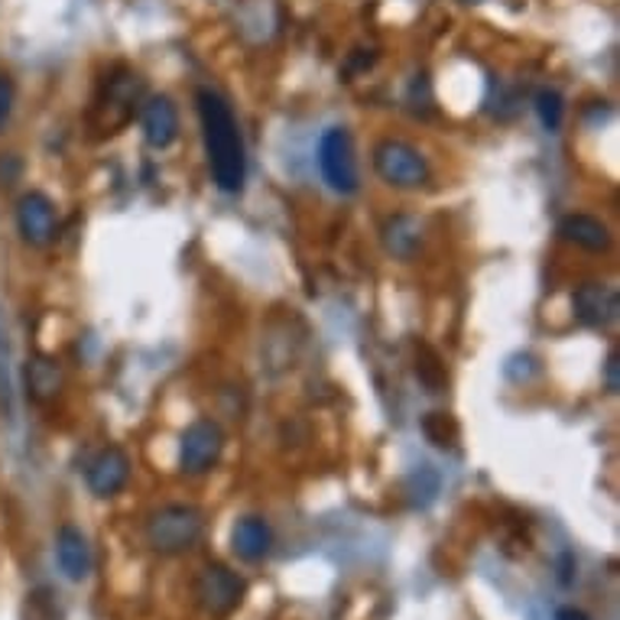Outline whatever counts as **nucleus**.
<instances>
[{"label": "nucleus", "instance_id": "12", "mask_svg": "<svg viewBox=\"0 0 620 620\" xmlns=\"http://www.w3.org/2000/svg\"><path fill=\"white\" fill-rule=\"evenodd\" d=\"M273 549V530L263 517H241L231 530V552L241 562H263Z\"/></svg>", "mask_w": 620, "mask_h": 620}, {"label": "nucleus", "instance_id": "6", "mask_svg": "<svg viewBox=\"0 0 620 620\" xmlns=\"http://www.w3.org/2000/svg\"><path fill=\"white\" fill-rule=\"evenodd\" d=\"M224 452V432L218 422L211 419H196L186 426L182 439H179V468L182 474H208Z\"/></svg>", "mask_w": 620, "mask_h": 620}, {"label": "nucleus", "instance_id": "11", "mask_svg": "<svg viewBox=\"0 0 620 620\" xmlns=\"http://www.w3.org/2000/svg\"><path fill=\"white\" fill-rule=\"evenodd\" d=\"M56 566L69 581H84L91 576V566H94L91 546L82 530L72 523H66L56 537Z\"/></svg>", "mask_w": 620, "mask_h": 620}, {"label": "nucleus", "instance_id": "17", "mask_svg": "<svg viewBox=\"0 0 620 620\" xmlns=\"http://www.w3.org/2000/svg\"><path fill=\"white\" fill-rule=\"evenodd\" d=\"M407 491L413 497L416 507H429L436 500V494H439V471L432 464H419L413 474H410Z\"/></svg>", "mask_w": 620, "mask_h": 620}, {"label": "nucleus", "instance_id": "21", "mask_svg": "<svg viewBox=\"0 0 620 620\" xmlns=\"http://www.w3.org/2000/svg\"><path fill=\"white\" fill-rule=\"evenodd\" d=\"M10 111H13V84L7 76H0V130L10 121Z\"/></svg>", "mask_w": 620, "mask_h": 620}, {"label": "nucleus", "instance_id": "23", "mask_svg": "<svg viewBox=\"0 0 620 620\" xmlns=\"http://www.w3.org/2000/svg\"><path fill=\"white\" fill-rule=\"evenodd\" d=\"M458 3H468V7H474V3H484V0H458Z\"/></svg>", "mask_w": 620, "mask_h": 620}, {"label": "nucleus", "instance_id": "22", "mask_svg": "<svg viewBox=\"0 0 620 620\" xmlns=\"http://www.w3.org/2000/svg\"><path fill=\"white\" fill-rule=\"evenodd\" d=\"M556 620H591L584 611H579V608H559L556 611Z\"/></svg>", "mask_w": 620, "mask_h": 620}, {"label": "nucleus", "instance_id": "10", "mask_svg": "<svg viewBox=\"0 0 620 620\" xmlns=\"http://www.w3.org/2000/svg\"><path fill=\"white\" fill-rule=\"evenodd\" d=\"M140 127H143V140L153 150L172 147L176 137H179V111H176V104L166 94H153L143 104V111H140Z\"/></svg>", "mask_w": 620, "mask_h": 620}, {"label": "nucleus", "instance_id": "9", "mask_svg": "<svg viewBox=\"0 0 620 620\" xmlns=\"http://www.w3.org/2000/svg\"><path fill=\"white\" fill-rule=\"evenodd\" d=\"M130 481V458L124 449L111 446L104 452H98L94 461L88 464V491L94 497H114L121 494Z\"/></svg>", "mask_w": 620, "mask_h": 620}, {"label": "nucleus", "instance_id": "16", "mask_svg": "<svg viewBox=\"0 0 620 620\" xmlns=\"http://www.w3.org/2000/svg\"><path fill=\"white\" fill-rule=\"evenodd\" d=\"M533 108H537L539 124L546 127L549 133H556L562 127V121H566V101H562V94L556 88H542Z\"/></svg>", "mask_w": 620, "mask_h": 620}, {"label": "nucleus", "instance_id": "20", "mask_svg": "<svg viewBox=\"0 0 620 620\" xmlns=\"http://www.w3.org/2000/svg\"><path fill=\"white\" fill-rule=\"evenodd\" d=\"M604 387H608V393H611V397H618L620 393V354L618 351H611V358H608V364H604Z\"/></svg>", "mask_w": 620, "mask_h": 620}, {"label": "nucleus", "instance_id": "18", "mask_svg": "<svg viewBox=\"0 0 620 620\" xmlns=\"http://www.w3.org/2000/svg\"><path fill=\"white\" fill-rule=\"evenodd\" d=\"M23 620H62V608L49 588H33L23 601Z\"/></svg>", "mask_w": 620, "mask_h": 620}, {"label": "nucleus", "instance_id": "13", "mask_svg": "<svg viewBox=\"0 0 620 620\" xmlns=\"http://www.w3.org/2000/svg\"><path fill=\"white\" fill-rule=\"evenodd\" d=\"M559 238L591 253H604L611 248V228L591 214H566L559 221Z\"/></svg>", "mask_w": 620, "mask_h": 620}, {"label": "nucleus", "instance_id": "14", "mask_svg": "<svg viewBox=\"0 0 620 620\" xmlns=\"http://www.w3.org/2000/svg\"><path fill=\"white\" fill-rule=\"evenodd\" d=\"M27 387H30V397L37 403L56 400V393L62 390V368H59V361L49 358V354H33L30 364H27Z\"/></svg>", "mask_w": 620, "mask_h": 620}, {"label": "nucleus", "instance_id": "4", "mask_svg": "<svg viewBox=\"0 0 620 620\" xmlns=\"http://www.w3.org/2000/svg\"><path fill=\"white\" fill-rule=\"evenodd\" d=\"M319 169L322 179L329 182L331 192L338 196H354L361 189V176H358V160H354V147L344 127H331L319 140Z\"/></svg>", "mask_w": 620, "mask_h": 620}, {"label": "nucleus", "instance_id": "2", "mask_svg": "<svg viewBox=\"0 0 620 620\" xmlns=\"http://www.w3.org/2000/svg\"><path fill=\"white\" fill-rule=\"evenodd\" d=\"M206 530V513L192 503H166L147 520V546L157 556L189 552Z\"/></svg>", "mask_w": 620, "mask_h": 620}, {"label": "nucleus", "instance_id": "3", "mask_svg": "<svg viewBox=\"0 0 620 620\" xmlns=\"http://www.w3.org/2000/svg\"><path fill=\"white\" fill-rule=\"evenodd\" d=\"M373 169L393 189H422L432 176L426 157L407 140H380L373 147Z\"/></svg>", "mask_w": 620, "mask_h": 620}, {"label": "nucleus", "instance_id": "19", "mask_svg": "<svg viewBox=\"0 0 620 620\" xmlns=\"http://www.w3.org/2000/svg\"><path fill=\"white\" fill-rule=\"evenodd\" d=\"M422 432L432 446L439 449H452L458 439V426L446 413H429L422 419Z\"/></svg>", "mask_w": 620, "mask_h": 620}, {"label": "nucleus", "instance_id": "8", "mask_svg": "<svg viewBox=\"0 0 620 620\" xmlns=\"http://www.w3.org/2000/svg\"><path fill=\"white\" fill-rule=\"evenodd\" d=\"M572 306H576V319L584 329L608 331L618 326L620 299L618 290L608 283H581L572 296Z\"/></svg>", "mask_w": 620, "mask_h": 620}, {"label": "nucleus", "instance_id": "1", "mask_svg": "<svg viewBox=\"0 0 620 620\" xmlns=\"http://www.w3.org/2000/svg\"><path fill=\"white\" fill-rule=\"evenodd\" d=\"M196 108H199V124H202L211 179L221 192L238 196L244 189V179H248V153H244V140H241V130L234 121V111L211 88L196 91Z\"/></svg>", "mask_w": 620, "mask_h": 620}, {"label": "nucleus", "instance_id": "5", "mask_svg": "<svg viewBox=\"0 0 620 620\" xmlns=\"http://www.w3.org/2000/svg\"><path fill=\"white\" fill-rule=\"evenodd\" d=\"M244 594H248V581L241 579L238 572H231L228 566H221V562L206 566L196 576V601L211 618H224L234 608H241Z\"/></svg>", "mask_w": 620, "mask_h": 620}, {"label": "nucleus", "instance_id": "7", "mask_svg": "<svg viewBox=\"0 0 620 620\" xmlns=\"http://www.w3.org/2000/svg\"><path fill=\"white\" fill-rule=\"evenodd\" d=\"M17 231L20 238L30 244V248H46L56 241V231H59V214L49 196L42 192H27L20 202H17Z\"/></svg>", "mask_w": 620, "mask_h": 620}, {"label": "nucleus", "instance_id": "15", "mask_svg": "<svg viewBox=\"0 0 620 620\" xmlns=\"http://www.w3.org/2000/svg\"><path fill=\"white\" fill-rule=\"evenodd\" d=\"M422 244V234H419V221L410 214H397L383 224V248L390 250L393 257L400 260H413V253Z\"/></svg>", "mask_w": 620, "mask_h": 620}]
</instances>
